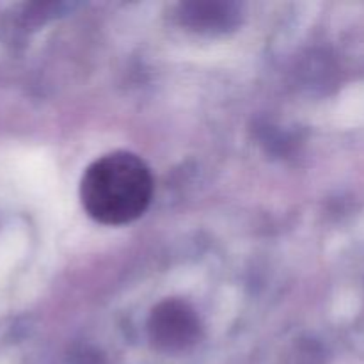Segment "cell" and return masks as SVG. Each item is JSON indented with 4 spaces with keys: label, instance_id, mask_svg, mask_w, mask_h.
Returning <instances> with one entry per match:
<instances>
[{
    "label": "cell",
    "instance_id": "cell-1",
    "mask_svg": "<svg viewBox=\"0 0 364 364\" xmlns=\"http://www.w3.org/2000/svg\"><path fill=\"white\" fill-rule=\"evenodd\" d=\"M153 188V174L141 156L114 151L100 156L85 169L80 181V201L96 223L123 226L146 212Z\"/></svg>",
    "mask_w": 364,
    "mask_h": 364
},
{
    "label": "cell",
    "instance_id": "cell-2",
    "mask_svg": "<svg viewBox=\"0 0 364 364\" xmlns=\"http://www.w3.org/2000/svg\"><path fill=\"white\" fill-rule=\"evenodd\" d=\"M151 343L164 352H181L199 340V316L187 302L167 299L153 308L148 320Z\"/></svg>",
    "mask_w": 364,
    "mask_h": 364
},
{
    "label": "cell",
    "instance_id": "cell-3",
    "mask_svg": "<svg viewBox=\"0 0 364 364\" xmlns=\"http://www.w3.org/2000/svg\"><path fill=\"white\" fill-rule=\"evenodd\" d=\"M181 23L198 32H224L238 21V9L230 2H188L180 6Z\"/></svg>",
    "mask_w": 364,
    "mask_h": 364
}]
</instances>
